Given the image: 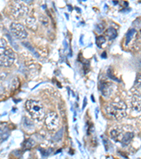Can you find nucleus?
<instances>
[{
    "label": "nucleus",
    "instance_id": "f257e3e1",
    "mask_svg": "<svg viewBox=\"0 0 141 159\" xmlns=\"http://www.w3.org/2000/svg\"><path fill=\"white\" fill-rule=\"evenodd\" d=\"M107 113L116 120H121L126 115L127 106L123 101L113 102L105 107Z\"/></svg>",
    "mask_w": 141,
    "mask_h": 159
},
{
    "label": "nucleus",
    "instance_id": "f03ea898",
    "mask_svg": "<svg viewBox=\"0 0 141 159\" xmlns=\"http://www.w3.org/2000/svg\"><path fill=\"white\" fill-rule=\"evenodd\" d=\"M25 107L33 118L41 120L45 116V110L42 104L35 100H28L25 102Z\"/></svg>",
    "mask_w": 141,
    "mask_h": 159
},
{
    "label": "nucleus",
    "instance_id": "7ed1b4c3",
    "mask_svg": "<svg viewBox=\"0 0 141 159\" xmlns=\"http://www.w3.org/2000/svg\"><path fill=\"white\" fill-rule=\"evenodd\" d=\"M28 12V9L23 2L16 1L11 5V13L15 19H20L25 16Z\"/></svg>",
    "mask_w": 141,
    "mask_h": 159
},
{
    "label": "nucleus",
    "instance_id": "20e7f679",
    "mask_svg": "<svg viewBox=\"0 0 141 159\" xmlns=\"http://www.w3.org/2000/svg\"><path fill=\"white\" fill-rule=\"evenodd\" d=\"M15 60V53L11 49L5 50L0 55V66H10L13 65Z\"/></svg>",
    "mask_w": 141,
    "mask_h": 159
},
{
    "label": "nucleus",
    "instance_id": "39448f33",
    "mask_svg": "<svg viewBox=\"0 0 141 159\" xmlns=\"http://www.w3.org/2000/svg\"><path fill=\"white\" fill-rule=\"evenodd\" d=\"M10 30L13 35L18 39H25L28 36V33L25 30L24 26L20 24L13 23L10 26Z\"/></svg>",
    "mask_w": 141,
    "mask_h": 159
},
{
    "label": "nucleus",
    "instance_id": "423d86ee",
    "mask_svg": "<svg viewBox=\"0 0 141 159\" xmlns=\"http://www.w3.org/2000/svg\"><path fill=\"white\" fill-rule=\"evenodd\" d=\"M59 119L56 112H50L47 115L45 119V125L48 129L55 130L59 127Z\"/></svg>",
    "mask_w": 141,
    "mask_h": 159
},
{
    "label": "nucleus",
    "instance_id": "0eeeda50",
    "mask_svg": "<svg viewBox=\"0 0 141 159\" xmlns=\"http://www.w3.org/2000/svg\"><path fill=\"white\" fill-rule=\"evenodd\" d=\"M125 134L124 129L121 127H116L114 128L110 132V135L113 140L117 142H121L123 139V137Z\"/></svg>",
    "mask_w": 141,
    "mask_h": 159
},
{
    "label": "nucleus",
    "instance_id": "6e6552de",
    "mask_svg": "<svg viewBox=\"0 0 141 159\" xmlns=\"http://www.w3.org/2000/svg\"><path fill=\"white\" fill-rule=\"evenodd\" d=\"M131 107L132 108L137 112H140V95L135 94L132 96L131 101Z\"/></svg>",
    "mask_w": 141,
    "mask_h": 159
},
{
    "label": "nucleus",
    "instance_id": "1a4fd4ad",
    "mask_svg": "<svg viewBox=\"0 0 141 159\" xmlns=\"http://www.w3.org/2000/svg\"><path fill=\"white\" fill-rule=\"evenodd\" d=\"M101 91L105 96H108L112 92V84L109 82H105L101 84Z\"/></svg>",
    "mask_w": 141,
    "mask_h": 159
},
{
    "label": "nucleus",
    "instance_id": "9d476101",
    "mask_svg": "<svg viewBox=\"0 0 141 159\" xmlns=\"http://www.w3.org/2000/svg\"><path fill=\"white\" fill-rule=\"evenodd\" d=\"M133 137H134V134H133V132H125L121 143L124 146L129 145L130 143V142L132 141V139H133Z\"/></svg>",
    "mask_w": 141,
    "mask_h": 159
},
{
    "label": "nucleus",
    "instance_id": "9b49d317",
    "mask_svg": "<svg viewBox=\"0 0 141 159\" xmlns=\"http://www.w3.org/2000/svg\"><path fill=\"white\" fill-rule=\"evenodd\" d=\"M105 34H106L107 37H108L109 40L114 39L117 36V32L114 28H109L106 30V32H105Z\"/></svg>",
    "mask_w": 141,
    "mask_h": 159
},
{
    "label": "nucleus",
    "instance_id": "f8f14e48",
    "mask_svg": "<svg viewBox=\"0 0 141 159\" xmlns=\"http://www.w3.org/2000/svg\"><path fill=\"white\" fill-rule=\"evenodd\" d=\"M137 34L136 30L135 29H131L128 32L126 35V45H128L129 43L133 40V38H134L135 35Z\"/></svg>",
    "mask_w": 141,
    "mask_h": 159
},
{
    "label": "nucleus",
    "instance_id": "ddd939ff",
    "mask_svg": "<svg viewBox=\"0 0 141 159\" xmlns=\"http://www.w3.org/2000/svg\"><path fill=\"white\" fill-rule=\"evenodd\" d=\"M25 22H26L28 26L30 28V29H35L37 28V25L35 24V20L33 18H28Z\"/></svg>",
    "mask_w": 141,
    "mask_h": 159
},
{
    "label": "nucleus",
    "instance_id": "4468645a",
    "mask_svg": "<svg viewBox=\"0 0 141 159\" xmlns=\"http://www.w3.org/2000/svg\"><path fill=\"white\" fill-rule=\"evenodd\" d=\"M7 48V42L4 39H0V55L4 52Z\"/></svg>",
    "mask_w": 141,
    "mask_h": 159
},
{
    "label": "nucleus",
    "instance_id": "2eb2a0df",
    "mask_svg": "<svg viewBox=\"0 0 141 159\" xmlns=\"http://www.w3.org/2000/svg\"><path fill=\"white\" fill-rule=\"evenodd\" d=\"M105 41H106V40H105V38L104 36H102V35L101 36H99L97 38V40H96L97 46L99 48H101L102 45L105 43Z\"/></svg>",
    "mask_w": 141,
    "mask_h": 159
},
{
    "label": "nucleus",
    "instance_id": "dca6fc26",
    "mask_svg": "<svg viewBox=\"0 0 141 159\" xmlns=\"http://www.w3.org/2000/svg\"><path fill=\"white\" fill-rule=\"evenodd\" d=\"M7 137H8V134H7L6 132L5 131L3 132V129H0V139L4 140Z\"/></svg>",
    "mask_w": 141,
    "mask_h": 159
},
{
    "label": "nucleus",
    "instance_id": "f3484780",
    "mask_svg": "<svg viewBox=\"0 0 141 159\" xmlns=\"http://www.w3.org/2000/svg\"><path fill=\"white\" fill-rule=\"evenodd\" d=\"M86 98H85V99H84V104H83V108H84V107H86Z\"/></svg>",
    "mask_w": 141,
    "mask_h": 159
},
{
    "label": "nucleus",
    "instance_id": "a211bd4d",
    "mask_svg": "<svg viewBox=\"0 0 141 159\" xmlns=\"http://www.w3.org/2000/svg\"><path fill=\"white\" fill-rule=\"evenodd\" d=\"M102 57H105V58H106V52H103V54H102Z\"/></svg>",
    "mask_w": 141,
    "mask_h": 159
},
{
    "label": "nucleus",
    "instance_id": "6ab92c4d",
    "mask_svg": "<svg viewBox=\"0 0 141 159\" xmlns=\"http://www.w3.org/2000/svg\"><path fill=\"white\" fill-rule=\"evenodd\" d=\"M24 1H26V2H30V1H32V0H24Z\"/></svg>",
    "mask_w": 141,
    "mask_h": 159
}]
</instances>
